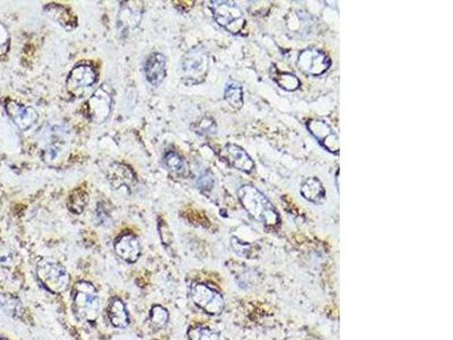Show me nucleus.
<instances>
[{
    "label": "nucleus",
    "mask_w": 453,
    "mask_h": 340,
    "mask_svg": "<svg viewBox=\"0 0 453 340\" xmlns=\"http://www.w3.org/2000/svg\"><path fill=\"white\" fill-rule=\"evenodd\" d=\"M44 12L51 21L66 30H74L77 26L78 19L75 14L62 3H48L44 6Z\"/></svg>",
    "instance_id": "f3484780"
},
{
    "label": "nucleus",
    "mask_w": 453,
    "mask_h": 340,
    "mask_svg": "<svg viewBox=\"0 0 453 340\" xmlns=\"http://www.w3.org/2000/svg\"><path fill=\"white\" fill-rule=\"evenodd\" d=\"M73 311L82 321H94L100 311L97 290L88 281H80L73 288Z\"/></svg>",
    "instance_id": "f03ea898"
},
{
    "label": "nucleus",
    "mask_w": 453,
    "mask_h": 340,
    "mask_svg": "<svg viewBox=\"0 0 453 340\" xmlns=\"http://www.w3.org/2000/svg\"><path fill=\"white\" fill-rule=\"evenodd\" d=\"M113 247L119 258L129 263H134L141 256V244L134 234H122L113 244Z\"/></svg>",
    "instance_id": "2eb2a0df"
},
{
    "label": "nucleus",
    "mask_w": 453,
    "mask_h": 340,
    "mask_svg": "<svg viewBox=\"0 0 453 340\" xmlns=\"http://www.w3.org/2000/svg\"><path fill=\"white\" fill-rule=\"evenodd\" d=\"M297 66L305 75L321 76L331 66V60L324 51L308 48L300 53L298 56Z\"/></svg>",
    "instance_id": "1a4fd4ad"
},
{
    "label": "nucleus",
    "mask_w": 453,
    "mask_h": 340,
    "mask_svg": "<svg viewBox=\"0 0 453 340\" xmlns=\"http://www.w3.org/2000/svg\"><path fill=\"white\" fill-rule=\"evenodd\" d=\"M238 198L250 217L266 227L278 226L280 217L269 198L252 185L241 186L238 189Z\"/></svg>",
    "instance_id": "f257e3e1"
},
{
    "label": "nucleus",
    "mask_w": 453,
    "mask_h": 340,
    "mask_svg": "<svg viewBox=\"0 0 453 340\" xmlns=\"http://www.w3.org/2000/svg\"><path fill=\"white\" fill-rule=\"evenodd\" d=\"M300 194L305 200L312 203H320L325 198V189L317 177H308L300 187Z\"/></svg>",
    "instance_id": "6ab92c4d"
},
{
    "label": "nucleus",
    "mask_w": 453,
    "mask_h": 340,
    "mask_svg": "<svg viewBox=\"0 0 453 340\" xmlns=\"http://www.w3.org/2000/svg\"><path fill=\"white\" fill-rule=\"evenodd\" d=\"M89 203V193L84 189H75L69 194L68 207L69 211L74 214H81L84 211L85 207Z\"/></svg>",
    "instance_id": "4be33fe9"
},
{
    "label": "nucleus",
    "mask_w": 453,
    "mask_h": 340,
    "mask_svg": "<svg viewBox=\"0 0 453 340\" xmlns=\"http://www.w3.org/2000/svg\"><path fill=\"white\" fill-rule=\"evenodd\" d=\"M106 177L110 185L115 189H122V187L131 189L138 182L134 170L122 162H113L110 164L107 169Z\"/></svg>",
    "instance_id": "ddd939ff"
},
{
    "label": "nucleus",
    "mask_w": 453,
    "mask_h": 340,
    "mask_svg": "<svg viewBox=\"0 0 453 340\" xmlns=\"http://www.w3.org/2000/svg\"><path fill=\"white\" fill-rule=\"evenodd\" d=\"M0 340H6V339H3V338L0 337Z\"/></svg>",
    "instance_id": "c85d7f7f"
},
{
    "label": "nucleus",
    "mask_w": 453,
    "mask_h": 340,
    "mask_svg": "<svg viewBox=\"0 0 453 340\" xmlns=\"http://www.w3.org/2000/svg\"><path fill=\"white\" fill-rule=\"evenodd\" d=\"M196 184L197 187L202 189L203 192H209L214 185V178H213L212 173H210L209 170H204L203 173L197 177Z\"/></svg>",
    "instance_id": "bb28decb"
},
{
    "label": "nucleus",
    "mask_w": 453,
    "mask_h": 340,
    "mask_svg": "<svg viewBox=\"0 0 453 340\" xmlns=\"http://www.w3.org/2000/svg\"><path fill=\"white\" fill-rule=\"evenodd\" d=\"M39 281L53 293H63L69 283L67 271L53 258H42L37 267Z\"/></svg>",
    "instance_id": "39448f33"
},
{
    "label": "nucleus",
    "mask_w": 453,
    "mask_h": 340,
    "mask_svg": "<svg viewBox=\"0 0 453 340\" xmlns=\"http://www.w3.org/2000/svg\"><path fill=\"white\" fill-rule=\"evenodd\" d=\"M307 129L314 138L319 141L325 150L331 153H339L340 142L339 135L326 122L321 120H310L306 123Z\"/></svg>",
    "instance_id": "9b49d317"
},
{
    "label": "nucleus",
    "mask_w": 453,
    "mask_h": 340,
    "mask_svg": "<svg viewBox=\"0 0 453 340\" xmlns=\"http://www.w3.org/2000/svg\"><path fill=\"white\" fill-rule=\"evenodd\" d=\"M225 100L228 102L230 107L234 109H241L244 104V93L243 86L237 81H229L225 84Z\"/></svg>",
    "instance_id": "412c9836"
},
{
    "label": "nucleus",
    "mask_w": 453,
    "mask_h": 340,
    "mask_svg": "<svg viewBox=\"0 0 453 340\" xmlns=\"http://www.w3.org/2000/svg\"><path fill=\"white\" fill-rule=\"evenodd\" d=\"M108 317H109L111 325L117 328H125L129 325V317L126 310V306L122 301L115 299L110 303L108 308Z\"/></svg>",
    "instance_id": "aec40b11"
},
{
    "label": "nucleus",
    "mask_w": 453,
    "mask_h": 340,
    "mask_svg": "<svg viewBox=\"0 0 453 340\" xmlns=\"http://www.w3.org/2000/svg\"><path fill=\"white\" fill-rule=\"evenodd\" d=\"M189 340H219V334L207 327H194L188 331Z\"/></svg>",
    "instance_id": "393cba45"
},
{
    "label": "nucleus",
    "mask_w": 453,
    "mask_h": 340,
    "mask_svg": "<svg viewBox=\"0 0 453 340\" xmlns=\"http://www.w3.org/2000/svg\"><path fill=\"white\" fill-rule=\"evenodd\" d=\"M221 157L227 161L232 167L241 170L243 173H250L255 168V164L252 158L248 155L244 149L239 145L227 144L221 150Z\"/></svg>",
    "instance_id": "4468645a"
},
{
    "label": "nucleus",
    "mask_w": 453,
    "mask_h": 340,
    "mask_svg": "<svg viewBox=\"0 0 453 340\" xmlns=\"http://www.w3.org/2000/svg\"><path fill=\"white\" fill-rule=\"evenodd\" d=\"M144 74L147 82L159 86L167 76V58L160 53H154L147 57L144 64Z\"/></svg>",
    "instance_id": "dca6fc26"
},
{
    "label": "nucleus",
    "mask_w": 453,
    "mask_h": 340,
    "mask_svg": "<svg viewBox=\"0 0 453 340\" xmlns=\"http://www.w3.org/2000/svg\"><path fill=\"white\" fill-rule=\"evenodd\" d=\"M273 79L278 83L279 86L286 91H296L300 86V81L297 76L290 73L278 72V75H275Z\"/></svg>",
    "instance_id": "5701e85b"
},
{
    "label": "nucleus",
    "mask_w": 453,
    "mask_h": 340,
    "mask_svg": "<svg viewBox=\"0 0 453 340\" xmlns=\"http://www.w3.org/2000/svg\"><path fill=\"white\" fill-rule=\"evenodd\" d=\"M151 325L156 329H163L169 321V313L165 308L154 305L150 311Z\"/></svg>",
    "instance_id": "b1692460"
},
{
    "label": "nucleus",
    "mask_w": 453,
    "mask_h": 340,
    "mask_svg": "<svg viewBox=\"0 0 453 340\" xmlns=\"http://www.w3.org/2000/svg\"><path fill=\"white\" fill-rule=\"evenodd\" d=\"M10 33L3 23H0V57L3 56L10 48Z\"/></svg>",
    "instance_id": "cd10ccee"
},
{
    "label": "nucleus",
    "mask_w": 453,
    "mask_h": 340,
    "mask_svg": "<svg viewBox=\"0 0 453 340\" xmlns=\"http://www.w3.org/2000/svg\"><path fill=\"white\" fill-rule=\"evenodd\" d=\"M6 109L10 120H13L16 126L26 132L35 126L39 120L38 111L35 108L28 107L26 104H19L14 100H7L5 102Z\"/></svg>",
    "instance_id": "f8f14e48"
},
{
    "label": "nucleus",
    "mask_w": 453,
    "mask_h": 340,
    "mask_svg": "<svg viewBox=\"0 0 453 340\" xmlns=\"http://www.w3.org/2000/svg\"><path fill=\"white\" fill-rule=\"evenodd\" d=\"M192 299L207 314L218 315L225 309V301L221 295L203 283H197L192 288Z\"/></svg>",
    "instance_id": "9d476101"
},
{
    "label": "nucleus",
    "mask_w": 453,
    "mask_h": 340,
    "mask_svg": "<svg viewBox=\"0 0 453 340\" xmlns=\"http://www.w3.org/2000/svg\"><path fill=\"white\" fill-rule=\"evenodd\" d=\"M210 56L205 48L195 46L184 55L181 60V74L185 84L203 83L209 73Z\"/></svg>",
    "instance_id": "7ed1b4c3"
},
{
    "label": "nucleus",
    "mask_w": 453,
    "mask_h": 340,
    "mask_svg": "<svg viewBox=\"0 0 453 340\" xmlns=\"http://www.w3.org/2000/svg\"><path fill=\"white\" fill-rule=\"evenodd\" d=\"M216 122L211 117H203L198 123L195 124V131H196V133L203 134V135L213 134V133H216Z\"/></svg>",
    "instance_id": "a878e982"
},
{
    "label": "nucleus",
    "mask_w": 453,
    "mask_h": 340,
    "mask_svg": "<svg viewBox=\"0 0 453 340\" xmlns=\"http://www.w3.org/2000/svg\"><path fill=\"white\" fill-rule=\"evenodd\" d=\"M113 111V93L109 85L99 86L84 104L85 115L94 124H104Z\"/></svg>",
    "instance_id": "423d86ee"
},
{
    "label": "nucleus",
    "mask_w": 453,
    "mask_h": 340,
    "mask_svg": "<svg viewBox=\"0 0 453 340\" xmlns=\"http://www.w3.org/2000/svg\"><path fill=\"white\" fill-rule=\"evenodd\" d=\"M209 3L213 19L221 28L232 35H238L244 30L246 19L237 3L232 1H210Z\"/></svg>",
    "instance_id": "20e7f679"
},
{
    "label": "nucleus",
    "mask_w": 453,
    "mask_h": 340,
    "mask_svg": "<svg viewBox=\"0 0 453 340\" xmlns=\"http://www.w3.org/2000/svg\"><path fill=\"white\" fill-rule=\"evenodd\" d=\"M144 5L142 1H125L122 3L117 15V30L119 35L126 38L141 26L143 19Z\"/></svg>",
    "instance_id": "6e6552de"
},
{
    "label": "nucleus",
    "mask_w": 453,
    "mask_h": 340,
    "mask_svg": "<svg viewBox=\"0 0 453 340\" xmlns=\"http://www.w3.org/2000/svg\"><path fill=\"white\" fill-rule=\"evenodd\" d=\"M163 164L169 170V173L179 178H186L189 176L191 170L189 164L178 152L168 151L163 155Z\"/></svg>",
    "instance_id": "a211bd4d"
},
{
    "label": "nucleus",
    "mask_w": 453,
    "mask_h": 340,
    "mask_svg": "<svg viewBox=\"0 0 453 340\" xmlns=\"http://www.w3.org/2000/svg\"><path fill=\"white\" fill-rule=\"evenodd\" d=\"M98 82V72L95 67L91 64H78L76 65L66 81V88L69 95L75 98H82L89 88Z\"/></svg>",
    "instance_id": "0eeeda50"
}]
</instances>
